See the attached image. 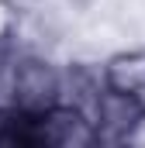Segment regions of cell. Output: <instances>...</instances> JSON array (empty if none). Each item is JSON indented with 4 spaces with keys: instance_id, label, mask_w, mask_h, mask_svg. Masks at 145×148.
<instances>
[{
    "instance_id": "277c9868",
    "label": "cell",
    "mask_w": 145,
    "mask_h": 148,
    "mask_svg": "<svg viewBox=\"0 0 145 148\" xmlns=\"http://www.w3.org/2000/svg\"><path fill=\"white\" fill-rule=\"evenodd\" d=\"M17 110V52L0 62V114Z\"/></svg>"
},
{
    "instance_id": "52a82bcc",
    "label": "cell",
    "mask_w": 145,
    "mask_h": 148,
    "mask_svg": "<svg viewBox=\"0 0 145 148\" xmlns=\"http://www.w3.org/2000/svg\"><path fill=\"white\" fill-rule=\"evenodd\" d=\"M135 97H138V103H142V110H145V86L138 90V93H135Z\"/></svg>"
},
{
    "instance_id": "8992f818",
    "label": "cell",
    "mask_w": 145,
    "mask_h": 148,
    "mask_svg": "<svg viewBox=\"0 0 145 148\" xmlns=\"http://www.w3.org/2000/svg\"><path fill=\"white\" fill-rule=\"evenodd\" d=\"M124 145H145V114L135 121V127L128 131V138H124Z\"/></svg>"
},
{
    "instance_id": "3957f363",
    "label": "cell",
    "mask_w": 145,
    "mask_h": 148,
    "mask_svg": "<svg viewBox=\"0 0 145 148\" xmlns=\"http://www.w3.org/2000/svg\"><path fill=\"white\" fill-rule=\"evenodd\" d=\"M104 86L121 93H138L145 86V45H128L100 62Z\"/></svg>"
},
{
    "instance_id": "6da1fadb",
    "label": "cell",
    "mask_w": 145,
    "mask_h": 148,
    "mask_svg": "<svg viewBox=\"0 0 145 148\" xmlns=\"http://www.w3.org/2000/svg\"><path fill=\"white\" fill-rule=\"evenodd\" d=\"M62 66L45 52H17V110L45 114L59 103Z\"/></svg>"
},
{
    "instance_id": "5b68a950",
    "label": "cell",
    "mask_w": 145,
    "mask_h": 148,
    "mask_svg": "<svg viewBox=\"0 0 145 148\" xmlns=\"http://www.w3.org/2000/svg\"><path fill=\"white\" fill-rule=\"evenodd\" d=\"M17 24H21V7H17L14 0H0V38L14 41Z\"/></svg>"
},
{
    "instance_id": "7a4b0ae2",
    "label": "cell",
    "mask_w": 145,
    "mask_h": 148,
    "mask_svg": "<svg viewBox=\"0 0 145 148\" xmlns=\"http://www.w3.org/2000/svg\"><path fill=\"white\" fill-rule=\"evenodd\" d=\"M142 103L135 93H121L104 86L100 100H97V114H93V131H97V145H124L128 131L135 127V121L142 117Z\"/></svg>"
}]
</instances>
